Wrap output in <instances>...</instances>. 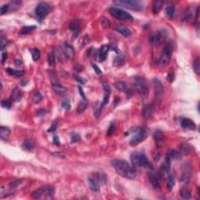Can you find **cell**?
Masks as SVG:
<instances>
[{
  "instance_id": "6da1fadb",
  "label": "cell",
  "mask_w": 200,
  "mask_h": 200,
  "mask_svg": "<svg viewBox=\"0 0 200 200\" xmlns=\"http://www.w3.org/2000/svg\"><path fill=\"white\" fill-rule=\"evenodd\" d=\"M111 163L117 174L121 177L128 179H134L136 177V170L125 160L116 159L112 160Z\"/></svg>"
},
{
  "instance_id": "7a4b0ae2",
  "label": "cell",
  "mask_w": 200,
  "mask_h": 200,
  "mask_svg": "<svg viewBox=\"0 0 200 200\" xmlns=\"http://www.w3.org/2000/svg\"><path fill=\"white\" fill-rule=\"evenodd\" d=\"M131 161L133 167L135 170H140L142 168L152 169V165L148 160L147 157L144 153L140 152H134L131 154Z\"/></svg>"
},
{
  "instance_id": "3957f363",
  "label": "cell",
  "mask_w": 200,
  "mask_h": 200,
  "mask_svg": "<svg viewBox=\"0 0 200 200\" xmlns=\"http://www.w3.org/2000/svg\"><path fill=\"white\" fill-rule=\"evenodd\" d=\"M174 51V42L172 41H169L165 44L163 50H162L159 60H158V65L161 67H166L169 64L170 59L172 56V53Z\"/></svg>"
},
{
  "instance_id": "277c9868",
  "label": "cell",
  "mask_w": 200,
  "mask_h": 200,
  "mask_svg": "<svg viewBox=\"0 0 200 200\" xmlns=\"http://www.w3.org/2000/svg\"><path fill=\"white\" fill-rule=\"evenodd\" d=\"M55 190L51 185H45L40 187L31 193V196L34 198H45L52 199L54 196Z\"/></svg>"
},
{
  "instance_id": "5b68a950",
  "label": "cell",
  "mask_w": 200,
  "mask_h": 200,
  "mask_svg": "<svg viewBox=\"0 0 200 200\" xmlns=\"http://www.w3.org/2000/svg\"><path fill=\"white\" fill-rule=\"evenodd\" d=\"M133 85L135 90L142 98L145 99L149 96V88L148 85L143 78L140 76H135L133 78Z\"/></svg>"
},
{
  "instance_id": "8992f818",
  "label": "cell",
  "mask_w": 200,
  "mask_h": 200,
  "mask_svg": "<svg viewBox=\"0 0 200 200\" xmlns=\"http://www.w3.org/2000/svg\"><path fill=\"white\" fill-rule=\"evenodd\" d=\"M113 3L118 6L136 11L142 10L144 8V4L138 0H117L113 1Z\"/></svg>"
},
{
  "instance_id": "52a82bcc",
  "label": "cell",
  "mask_w": 200,
  "mask_h": 200,
  "mask_svg": "<svg viewBox=\"0 0 200 200\" xmlns=\"http://www.w3.org/2000/svg\"><path fill=\"white\" fill-rule=\"evenodd\" d=\"M166 37H167V31L166 30H164V29L158 30L150 36L149 42L151 43V45L154 46L160 45L162 43L164 42Z\"/></svg>"
},
{
  "instance_id": "ba28073f",
  "label": "cell",
  "mask_w": 200,
  "mask_h": 200,
  "mask_svg": "<svg viewBox=\"0 0 200 200\" xmlns=\"http://www.w3.org/2000/svg\"><path fill=\"white\" fill-rule=\"evenodd\" d=\"M109 13L113 16V17L117 18V19L120 20H123V21H133V16L131 14H129L128 13L125 12L123 9H119L117 7H111L109 9Z\"/></svg>"
},
{
  "instance_id": "9c48e42d",
  "label": "cell",
  "mask_w": 200,
  "mask_h": 200,
  "mask_svg": "<svg viewBox=\"0 0 200 200\" xmlns=\"http://www.w3.org/2000/svg\"><path fill=\"white\" fill-rule=\"evenodd\" d=\"M152 85H153V88H154V93L156 103L158 104H160L162 100H163V96H164V86L162 84V82L157 78L153 79Z\"/></svg>"
},
{
  "instance_id": "30bf717a",
  "label": "cell",
  "mask_w": 200,
  "mask_h": 200,
  "mask_svg": "<svg viewBox=\"0 0 200 200\" xmlns=\"http://www.w3.org/2000/svg\"><path fill=\"white\" fill-rule=\"evenodd\" d=\"M51 10L52 6L50 4L45 2H39L36 6L35 13V15L39 19H43L51 12Z\"/></svg>"
},
{
  "instance_id": "8fae6325",
  "label": "cell",
  "mask_w": 200,
  "mask_h": 200,
  "mask_svg": "<svg viewBox=\"0 0 200 200\" xmlns=\"http://www.w3.org/2000/svg\"><path fill=\"white\" fill-rule=\"evenodd\" d=\"M135 135L131 138L130 143L131 145H136L142 142L146 137V131L143 128H138L134 131Z\"/></svg>"
},
{
  "instance_id": "7c38bea8",
  "label": "cell",
  "mask_w": 200,
  "mask_h": 200,
  "mask_svg": "<svg viewBox=\"0 0 200 200\" xmlns=\"http://www.w3.org/2000/svg\"><path fill=\"white\" fill-rule=\"evenodd\" d=\"M191 173H192L191 163L190 162H186L181 167V177H180L181 182H188L191 177Z\"/></svg>"
},
{
  "instance_id": "4fadbf2b",
  "label": "cell",
  "mask_w": 200,
  "mask_h": 200,
  "mask_svg": "<svg viewBox=\"0 0 200 200\" xmlns=\"http://www.w3.org/2000/svg\"><path fill=\"white\" fill-rule=\"evenodd\" d=\"M170 161L171 160L168 157H166L164 162L160 166L159 170V175L161 179L166 180L170 175Z\"/></svg>"
},
{
  "instance_id": "5bb4252c",
  "label": "cell",
  "mask_w": 200,
  "mask_h": 200,
  "mask_svg": "<svg viewBox=\"0 0 200 200\" xmlns=\"http://www.w3.org/2000/svg\"><path fill=\"white\" fill-rule=\"evenodd\" d=\"M89 185L90 189L94 192L100 191V182L98 180L96 175H89L88 177Z\"/></svg>"
},
{
  "instance_id": "9a60e30c",
  "label": "cell",
  "mask_w": 200,
  "mask_h": 200,
  "mask_svg": "<svg viewBox=\"0 0 200 200\" xmlns=\"http://www.w3.org/2000/svg\"><path fill=\"white\" fill-rule=\"evenodd\" d=\"M102 85H103V90H104V97H103V103H102L101 106L102 108L104 107L106 105L108 104L109 100H110V86L107 82H103L102 83Z\"/></svg>"
},
{
  "instance_id": "2e32d148",
  "label": "cell",
  "mask_w": 200,
  "mask_h": 200,
  "mask_svg": "<svg viewBox=\"0 0 200 200\" xmlns=\"http://www.w3.org/2000/svg\"><path fill=\"white\" fill-rule=\"evenodd\" d=\"M154 106L152 104H146L144 106L143 110H142V113H143V117L147 120H150L153 117L154 115Z\"/></svg>"
},
{
  "instance_id": "e0dca14e",
  "label": "cell",
  "mask_w": 200,
  "mask_h": 200,
  "mask_svg": "<svg viewBox=\"0 0 200 200\" xmlns=\"http://www.w3.org/2000/svg\"><path fill=\"white\" fill-rule=\"evenodd\" d=\"M153 137H154V140H155V142H156V147H157L158 149H161V148L163 146V145H164V142H165V138L163 134L160 131H157L154 133Z\"/></svg>"
},
{
  "instance_id": "ac0fdd59",
  "label": "cell",
  "mask_w": 200,
  "mask_h": 200,
  "mask_svg": "<svg viewBox=\"0 0 200 200\" xmlns=\"http://www.w3.org/2000/svg\"><path fill=\"white\" fill-rule=\"evenodd\" d=\"M82 21L80 19H75L71 23L69 26V28L71 31L74 33L75 37H77L79 33L80 28H81V25H82Z\"/></svg>"
},
{
  "instance_id": "d6986e66",
  "label": "cell",
  "mask_w": 200,
  "mask_h": 200,
  "mask_svg": "<svg viewBox=\"0 0 200 200\" xmlns=\"http://www.w3.org/2000/svg\"><path fill=\"white\" fill-rule=\"evenodd\" d=\"M23 96V92L18 87H15L11 92L10 99L13 102H20Z\"/></svg>"
},
{
  "instance_id": "ffe728a7",
  "label": "cell",
  "mask_w": 200,
  "mask_h": 200,
  "mask_svg": "<svg viewBox=\"0 0 200 200\" xmlns=\"http://www.w3.org/2000/svg\"><path fill=\"white\" fill-rule=\"evenodd\" d=\"M181 128H184V129L188 130H195V124L191 120L188 118H183L181 120L180 122Z\"/></svg>"
},
{
  "instance_id": "44dd1931",
  "label": "cell",
  "mask_w": 200,
  "mask_h": 200,
  "mask_svg": "<svg viewBox=\"0 0 200 200\" xmlns=\"http://www.w3.org/2000/svg\"><path fill=\"white\" fill-rule=\"evenodd\" d=\"M54 53H55V56H56V58L58 59L60 62L64 63L67 60V56H66L65 55V53H64V49H63L62 47H56Z\"/></svg>"
},
{
  "instance_id": "7402d4cb",
  "label": "cell",
  "mask_w": 200,
  "mask_h": 200,
  "mask_svg": "<svg viewBox=\"0 0 200 200\" xmlns=\"http://www.w3.org/2000/svg\"><path fill=\"white\" fill-rule=\"evenodd\" d=\"M64 51L65 53V55L67 59L73 58V56H75V49L73 48L71 45L67 44V43H64V46H63Z\"/></svg>"
},
{
  "instance_id": "603a6c76",
  "label": "cell",
  "mask_w": 200,
  "mask_h": 200,
  "mask_svg": "<svg viewBox=\"0 0 200 200\" xmlns=\"http://www.w3.org/2000/svg\"><path fill=\"white\" fill-rule=\"evenodd\" d=\"M109 49H110V47L108 45L102 46L99 52V55H98V60H99V62H103L106 60V55H107Z\"/></svg>"
},
{
  "instance_id": "cb8c5ba5",
  "label": "cell",
  "mask_w": 200,
  "mask_h": 200,
  "mask_svg": "<svg viewBox=\"0 0 200 200\" xmlns=\"http://www.w3.org/2000/svg\"><path fill=\"white\" fill-rule=\"evenodd\" d=\"M53 90L54 91L56 94L59 95V96H64L67 92V89L60 83L53 84Z\"/></svg>"
},
{
  "instance_id": "d4e9b609",
  "label": "cell",
  "mask_w": 200,
  "mask_h": 200,
  "mask_svg": "<svg viewBox=\"0 0 200 200\" xmlns=\"http://www.w3.org/2000/svg\"><path fill=\"white\" fill-rule=\"evenodd\" d=\"M195 13L191 8H187L183 13L182 20L184 22H189L194 16Z\"/></svg>"
},
{
  "instance_id": "484cf974",
  "label": "cell",
  "mask_w": 200,
  "mask_h": 200,
  "mask_svg": "<svg viewBox=\"0 0 200 200\" xmlns=\"http://www.w3.org/2000/svg\"><path fill=\"white\" fill-rule=\"evenodd\" d=\"M164 4V1L163 0H156L153 2V4H152V13L153 14H157L159 13V12L161 10V9L163 8V5Z\"/></svg>"
},
{
  "instance_id": "4316f807",
  "label": "cell",
  "mask_w": 200,
  "mask_h": 200,
  "mask_svg": "<svg viewBox=\"0 0 200 200\" xmlns=\"http://www.w3.org/2000/svg\"><path fill=\"white\" fill-rule=\"evenodd\" d=\"M166 157H168L170 160H173V159L177 160L181 158V152L177 149H171L168 152Z\"/></svg>"
},
{
  "instance_id": "83f0119b",
  "label": "cell",
  "mask_w": 200,
  "mask_h": 200,
  "mask_svg": "<svg viewBox=\"0 0 200 200\" xmlns=\"http://www.w3.org/2000/svg\"><path fill=\"white\" fill-rule=\"evenodd\" d=\"M114 86H115L116 89L119 91H121V92H124L125 93H128V92L131 91V89L128 88V85L124 82H117L114 84Z\"/></svg>"
},
{
  "instance_id": "f1b7e54d",
  "label": "cell",
  "mask_w": 200,
  "mask_h": 200,
  "mask_svg": "<svg viewBox=\"0 0 200 200\" xmlns=\"http://www.w3.org/2000/svg\"><path fill=\"white\" fill-rule=\"evenodd\" d=\"M5 71H6L9 75H11V76L16 77V78L23 76V75H24L25 74L24 71H18V70L13 69V68H10V67L5 68Z\"/></svg>"
},
{
  "instance_id": "f546056e",
  "label": "cell",
  "mask_w": 200,
  "mask_h": 200,
  "mask_svg": "<svg viewBox=\"0 0 200 200\" xmlns=\"http://www.w3.org/2000/svg\"><path fill=\"white\" fill-rule=\"evenodd\" d=\"M165 13H166V16L169 19H173L174 14H175V7H174V5H172V4H169L166 7V9H165Z\"/></svg>"
},
{
  "instance_id": "4dcf8cb0",
  "label": "cell",
  "mask_w": 200,
  "mask_h": 200,
  "mask_svg": "<svg viewBox=\"0 0 200 200\" xmlns=\"http://www.w3.org/2000/svg\"><path fill=\"white\" fill-rule=\"evenodd\" d=\"M116 31L126 38L130 37L131 35V30L128 28V27H117V28H116Z\"/></svg>"
},
{
  "instance_id": "1f68e13d",
  "label": "cell",
  "mask_w": 200,
  "mask_h": 200,
  "mask_svg": "<svg viewBox=\"0 0 200 200\" xmlns=\"http://www.w3.org/2000/svg\"><path fill=\"white\" fill-rule=\"evenodd\" d=\"M149 179H150L151 184H152V187L153 188V189L156 190V191L160 189V184H159V181H158L157 177L156 176H154L153 174H150Z\"/></svg>"
},
{
  "instance_id": "d6a6232c",
  "label": "cell",
  "mask_w": 200,
  "mask_h": 200,
  "mask_svg": "<svg viewBox=\"0 0 200 200\" xmlns=\"http://www.w3.org/2000/svg\"><path fill=\"white\" fill-rule=\"evenodd\" d=\"M180 148H181V152H184V154H189V153H191L194 150L193 147L190 144L185 143V142L181 143V145H180Z\"/></svg>"
},
{
  "instance_id": "836d02e7",
  "label": "cell",
  "mask_w": 200,
  "mask_h": 200,
  "mask_svg": "<svg viewBox=\"0 0 200 200\" xmlns=\"http://www.w3.org/2000/svg\"><path fill=\"white\" fill-rule=\"evenodd\" d=\"M180 195L184 199H190L191 197V191L187 187H183L181 189V191H180Z\"/></svg>"
},
{
  "instance_id": "e575fe53",
  "label": "cell",
  "mask_w": 200,
  "mask_h": 200,
  "mask_svg": "<svg viewBox=\"0 0 200 200\" xmlns=\"http://www.w3.org/2000/svg\"><path fill=\"white\" fill-rule=\"evenodd\" d=\"M9 134H10V130L7 127H4V126H1L0 128V137L2 140H5L8 138Z\"/></svg>"
},
{
  "instance_id": "d590c367",
  "label": "cell",
  "mask_w": 200,
  "mask_h": 200,
  "mask_svg": "<svg viewBox=\"0 0 200 200\" xmlns=\"http://www.w3.org/2000/svg\"><path fill=\"white\" fill-rule=\"evenodd\" d=\"M87 106L88 103L87 101H86V99H83V100L78 104V108H77V113H78V114H81V113H84V111L87 108Z\"/></svg>"
},
{
  "instance_id": "8d00e7d4",
  "label": "cell",
  "mask_w": 200,
  "mask_h": 200,
  "mask_svg": "<svg viewBox=\"0 0 200 200\" xmlns=\"http://www.w3.org/2000/svg\"><path fill=\"white\" fill-rule=\"evenodd\" d=\"M124 61H125V56L124 54H121V55L117 56L114 60V65L117 67L121 66L122 64H124Z\"/></svg>"
},
{
  "instance_id": "74e56055",
  "label": "cell",
  "mask_w": 200,
  "mask_h": 200,
  "mask_svg": "<svg viewBox=\"0 0 200 200\" xmlns=\"http://www.w3.org/2000/svg\"><path fill=\"white\" fill-rule=\"evenodd\" d=\"M31 53L32 55V59L34 61H38L41 56V52L38 49H33L31 50Z\"/></svg>"
},
{
  "instance_id": "f35d334b",
  "label": "cell",
  "mask_w": 200,
  "mask_h": 200,
  "mask_svg": "<svg viewBox=\"0 0 200 200\" xmlns=\"http://www.w3.org/2000/svg\"><path fill=\"white\" fill-rule=\"evenodd\" d=\"M22 146H23L24 149H27V150L28 151H31L35 148V144L32 142H31L30 140H26V141L24 142Z\"/></svg>"
},
{
  "instance_id": "ab89813d",
  "label": "cell",
  "mask_w": 200,
  "mask_h": 200,
  "mask_svg": "<svg viewBox=\"0 0 200 200\" xmlns=\"http://www.w3.org/2000/svg\"><path fill=\"white\" fill-rule=\"evenodd\" d=\"M36 28L35 26H25L23 27L20 30V34L21 35H27L29 34L30 32H31L32 31L35 30Z\"/></svg>"
},
{
  "instance_id": "60d3db41",
  "label": "cell",
  "mask_w": 200,
  "mask_h": 200,
  "mask_svg": "<svg viewBox=\"0 0 200 200\" xmlns=\"http://www.w3.org/2000/svg\"><path fill=\"white\" fill-rule=\"evenodd\" d=\"M9 11L11 10H16L18 8H20V5H21V2L20 1H13L10 3H9Z\"/></svg>"
},
{
  "instance_id": "b9f144b4",
  "label": "cell",
  "mask_w": 200,
  "mask_h": 200,
  "mask_svg": "<svg viewBox=\"0 0 200 200\" xmlns=\"http://www.w3.org/2000/svg\"><path fill=\"white\" fill-rule=\"evenodd\" d=\"M12 100L11 99H3L1 102V105H2V107L4 109H7V110H9L12 106Z\"/></svg>"
},
{
  "instance_id": "7bdbcfd3",
  "label": "cell",
  "mask_w": 200,
  "mask_h": 200,
  "mask_svg": "<svg viewBox=\"0 0 200 200\" xmlns=\"http://www.w3.org/2000/svg\"><path fill=\"white\" fill-rule=\"evenodd\" d=\"M174 184H175V180H174V177L172 175H170L168 177H167V188L168 190H172L173 187L174 186Z\"/></svg>"
},
{
  "instance_id": "ee69618b",
  "label": "cell",
  "mask_w": 200,
  "mask_h": 200,
  "mask_svg": "<svg viewBox=\"0 0 200 200\" xmlns=\"http://www.w3.org/2000/svg\"><path fill=\"white\" fill-rule=\"evenodd\" d=\"M48 63L50 67H55L56 65V56L52 53L48 54Z\"/></svg>"
},
{
  "instance_id": "f6af8a7d",
  "label": "cell",
  "mask_w": 200,
  "mask_h": 200,
  "mask_svg": "<svg viewBox=\"0 0 200 200\" xmlns=\"http://www.w3.org/2000/svg\"><path fill=\"white\" fill-rule=\"evenodd\" d=\"M193 69H194V71H195L196 75H199L200 64H199V59L198 58H197L195 60V62H194V64H193Z\"/></svg>"
},
{
  "instance_id": "bcb514c9",
  "label": "cell",
  "mask_w": 200,
  "mask_h": 200,
  "mask_svg": "<svg viewBox=\"0 0 200 200\" xmlns=\"http://www.w3.org/2000/svg\"><path fill=\"white\" fill-rule=\"evenodd\" d=\"M42 100V95L40 94L39 92L35 93V96H33V102H34V103H35V104L39 103Z\"/></svg>"
},
{
  "instance_id": "7dc6e473",
  "label": "cell",
  "mask_w": 200,
  "mask_h": 200,
  "mask_svg": "<svg viewBox=\"0 0 200 200\" xmlns=\"http://www.w3.org/2000/svg\"><path fill=\"white\" fill-rule=\"evenodd\" d=\"M62 107L66 110H68L71 109V102L70 99H65L62 103Z\"/></svg>"
},
{
  "instance_id": "c3c4849f",
  "label": "cell",
  "mask_w": 200,
  "mask_h": 200,
  "mask_svg": "<svg viewBox=\"0 0 200 200\" xmlns=\"http://www.w3.org/2000/svg\"><path fill=\"white\" fill-rule=\"evenodd\" d=\"M9 11V4H4L1 6V15H3Z\"/></svg>"
},
{
  "instance_id": "681fc988",
  "label": "cell",
  "mask_w": 200,
  "mask_h": 200,
  "mask_svg": "<svg viewBox=\"0 0 200 200\" xmlns=\"http://www.w3.org/2000/svg\"><path fill=\"white\" fill-rule=\"evenodd\" d=\"M115 131H116V124L115 123H112V124L110 125V128H109L107 134H108V135H113Z\"/></svg>"
},
{
  "instance_id": "f907efd6",
  "label": "cell",
  "mask_w": 200,
  "mask_h": 200,
  "mask_svg": "<svg viewBox=\"0 0 200 200\" xmlns=\"http://www.w3.org/2000/svg\"><path fill=\"white\" fill-rule=\"evenodd\" d=\"M102 25L104 28H108L110 26V22L109 21V20L107 18H103L102 20Z\"/></svg>"
},
{
  "instance_id": "816d5d0a",
  "label": "cell",
  "mask_w": 200,
  "mask_h": 200,
  "mask_svg": "<svg viewBox=\"0 0 200 200\" xmlns=\"http://www.w3.org/2000/svg\"><path fill=\"white\" fill-rule=\"evenodd\" d=\"M6 43H7L6 38H5L4 37H1V39H0V45H1V50H2V51H3L5 47L6 46Z\"/></svg>"
},
{
  "instance_id": "f5cc1de1",
  "label": "cell",
  "mask_w": 200,
  "mask_h": 200,
  "mask_svg": "<svg viewBox=\"0 0 200 200\" xmlns=\"http://www.w3.org/2000/svg\"><path fill=\"white\" fill-rule=\"evenodd\" d=\"M71 140H72L73 142H78L80 140V136L78 134H77V133H74L72 135V136H71Z\"/></svg>"
},
{
  "instance_id": "db71d44e",
  "label": "cell",
  "mask_w": 200,
  "mask_h": 200,
  "mask_svg": "<svg viewBox=\"0 0 200 200\" xmlns=\"http://www.w3.org/2000/svg\"><path fill=\"white\" fill-rule=\"evenodd\" d=\"M21 184V181H13V182L11 183L10 184H9V186H10V188H16L18 185H20V184Z\"/></svg>"
},
{
  "instance_id": "11a10c76",
  "label": "cell",
  "mask_w": 200,
  "mask_h": 200,
  "mask_svg": "<svg viewBox=\"0 0 200 200\" xmlns=\"http://www.w3.org/2000/svg\"><path fill=\"white\" fill-rule=\"evenodd\" d=\"M57 128V123L54 122L53 124H52L51 128H49L48 129V132H53V131H55Z\"/></svg>"
},
{
  "instance_id": "9f6ffc18",
  "label": "cell",
  "mask_w": 200,
  "mask_h": 200,
  "mask_svg": "<svg viewBox=\"0 0 200 200\" xmlns=\"http://www.w3.org/2000/svg\"><path fill=\"white\" fill-rule=\"evenodd\" d=\"M75 79H76L77 82H79V83L82 84V85L85 84V82H86V80H85V78H81V77L75 76Z\"/></svg>"
},
{
  "instance_id": "6f0895ef",
  "label": "cell",
  "mask_w": 200,
  "mask_h": 200,
  "mask_svg": "<svg viewBox=\"0 0 200 200\" xmlns=\"http://www.w3.org/2000/svg\"><path fill=\"white\" fill-rule=\"evenodd\" d=\"M92 67H93V69H94V71H96V74H98V75H101L102 74L101 70L99 69V67H98L97 65H96V64H92Z\"/></svg>"
},
{
  "instance_id": "680465c9",
  "label": "cell",
  "mask_w": 200,
  "mask_h": 200,
  "mask_svg": "<svg viewBox=\"0 0 200 200\" xmlns=\"http://www.w3.org/2000/svg\"><path fill=\"white\" fill-rule=\"evenodd\" d=\"M53 143L55 144L56 145H60V138H59L58 136L55 135V136L53 137Z\"/></svg>"
},
{
  "instance_id": "91938a15",
  "label": "cell",
  "mask_w": 200,
  "mask_h": 200,
  "mask_svg": "<svg viewBox=\"0 0 200 200\" xmlns=\"http://www.w3.org/2000/svg\"><path fill=\"white\" fill-rule=\"evenodd\" d=\"M160 158V153H159L158 151H156V153L153 155V159H154V161H158Z\"/></svg>"
},
{
  "instance_id": "94428289",
  "label": "cell",
  "mask_w": 200,
  "mask_h": 200,
  "mask_svg": "<svg viewBox=\"0 0 200 200\" xmlns=\"http://www.w3.org/2000/svg\"><path fill=\"white\" fill-rule=\"evenodd\" d=\"M6 59H7V53H2V64H4L5 61L6 60Z\"/></svg>"
},
{
  "instance_id": "6125c7cd",
  "label": "cell",
  "mask_w": 200,
  "mask_h": 200,
  "mask_svg": "<svg viewBox=\"0 0 200 200\" xmlns=\"http://www.w3.org/2000/svg\"><path fill=\"white\" fill-rule=\"evenodd\" d=\"M78 90H79L80 95H81V96L83 98V99H86V98H85V93H84L83 92V89H82L81 87H78Z\"/></svg>"
},
{
  "instance_id": "be15d7a7",
  "label": "cell",
  "mask_w": 200,
  "mask_h": 200,
  "mask_svg": "<svg viewBox=\"0 0 200 200\" xmlns=\"http://www.w3.org/2000/svg\"><path fill=\"white\" fill-rule=\"evenodd\" d=\"M167 81H169L170 82H172L173 79H174V75L173 74H168V76H167Z\"/></svg>"
},
{
  "instance_id": "e7e4bbea",
  "label": "cell",
  "mask_w": 200,
  "mask_h": 200,
  "mask_svg": "<svg viewBox=\"0 0 200 200\" xmlns=\"http://www.w3.org/2000/svg\"><path fill=\"white\" fill-rule=\"evenodd\" d=\"M198 14H199V7H197L196 11H195V17H198Z\"/></svg>"
}]
</instances>
